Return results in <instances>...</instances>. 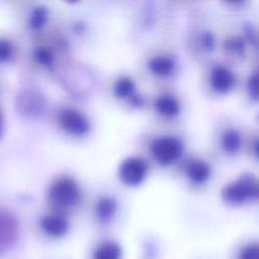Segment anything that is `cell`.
Here are the masks:
<instances>
[{"label":"cell","instance_id":"6","mask_svg":"<svg viewBox=\"0 0 259 259\" xmlns=\"http://www.w3.org/2000/svg\"><path fill=\"white\" fill-rule=\"evenodd\" d=\"M15 107L21 115L35 116L42 112L45 100L38 92L30 89H24L16 96Z\"/></svg>","mask_w":259,"mask_h":259},{"label":"cell","instance_id":"21","mask_svg":"<svg viewBox=\"0 0 259 259\" xmlns=\"http://www.w3.org/2000/svg\"><path fill=\"white\" fill-rule=\"evenodd\" d=\"M238 259H259V247L256 243L245 245L238 253Z\"/></svg>","mask_w":259,"mask_h":259},{"label":"cell","instance_id":"1","mask_svg":"<svg viewBox=\"0 0 259 259\" xmlns=\"http://www.w3.org/2000/svg\"><path fill=\"white\" fill-rule=\"evenodd\" d=\"M258 181L250 173L243 174L237 181L227 184L222 190V197L225 202L231 205H240L246 200L258 198Z\"/></svg>","mask_w":259,"mask_h":259},{"label":"cell","instance_id":"10","mask_svg":"<svg viewBox=\"0 0 259 259\" xmlns=\"http://www.w3.org/2000/svg\"><path fill=\"white\" fill-rule=\"evenodd\" d=\"M150 71L161 77H167L172 74L175 69V63L172 58L167 56H156L149 62Z\"/></svg>","mask_w":259,"mask_h":259},{"label":"cell","instance_id":"13","mask_svg":"<svg viewBox=\"0 0 259 259\" xmlns=\"http://www.w3.org/2000/svg\"><path fill=\"white\" fill-rule=\"evenodd\" d=\"M121 248L120 246L112 241L104 242L99 245L92 256V259H120Z\"/></svg>","mask_w":259,"mask_h":259},{"label":"cell","instance_id":"18","mask_svg":"<svg viewBox=\"0 0 259 259\" xmlns=\"http://www.w3.org/2000/svg\"><path fill=\"white\" fill-rule=\"evenodd\" d=\"M33 57L38 64L45 67H50L54 63V54L48 48H36L33 52Z\"/></svg>","mask_w":259,"mask_h":259},{"label":"cell","instance_id":"11","mask_svg":"<svg viewBox=\"0 0 259 259\" xmlns=\"http://www.w3.org/2000/svg\"><path fill=\"white\" fill-rule=\"evenodd\" d=\"M115 211H116V202L113 198L109 196H104L100 198L95 205L96 217L102 223L109 222L115 214Z\"/></svg>","mask_w":259,"mask_h":259},{"label":"cell","instance_id":"5","mask_svg":"<svg viewBox=\"0 0 259 259\" xmlns=\"http://www.w3.org/2000/svg\"><path fill=\"white\" fill-rule=\"evenodd\" d=\"M147 163L137 157H131L124 160L118 170L120 180L131 186L140 184L147 176Z\"/></svg>","mask_w":259,"mask_h":259},{"label":"cell","instance_id":"2","mask_svg":"<svg viewBox=\"0 0 259 259\" xmlns=\"http://www.w3.org/2000/svg\"><path fill=\"white\" fill-rule=\"evenodd\" d=\"M50 201L59 207H69L77 203L80 191L76 181L70 177L56 179L49 188Z\"/></svg>","mask_w":259,"mask_h":259},{"label":"cell","instance_id":"14","mask_svg":"<svg viewBox=\"0 0 259 259\" xmlns=\"http://www.w3.org/2000/svg\"><path fill=\"white\" fill-rule=\"evenodd\" d=\"M188 177L194 183H202L208 179L210 174L209 166L200 160H195L190 163L188 170Z\"/></svg>","mask_w":259,"mask_h":259},{"label":"cell","instance_id":"19","mask_svg":"<svg viewBox=\"0 0 259 259\" xmlns=\"http://www.w3.org/2000/svg\"><path fill=\"white\" fill-rule=\"evenodd\" d=\"M14 55L13 45L6 38H0V64H6L11 61Z\"/></svg>","mask_w":259,"mask_h":259},{"label":"cell","instance_id":"3","mask_svg":"<svg viewBox=\"0 0 259 259\" xmlns=\"http://www.w3.org/2000/svg\"><path fill=\"white\" fill-rule=\"evenodd\" d=\"M183 151L181 141L175 137L165 136L156 139L151 146V153L161 165H169L176 161Z\"/></svg>","mask_w":259,"mask_h":259},{"label":"cell","instance_id":"23","mask_svg":"<svg viewBox=\"0 0 259 259\" xmlns=\"http://www.w3.org/2000/svg\"><path fill=\"white\" fill-rule=\"evenodd\" d=\"M202 42L206 50H212L214 46V38L210 32H205L202 36Z\"/></svg>","mask_w":259,"mask_h":259},{"label":"cell","instance_id":"22","mask_svg":"<svg viewBox=\"0 0 259 259\" xmlns=\"http://www.w3.org/2000/svg\"><path fill=\"white\" fill-rule=\"evenodd\" d=\"M247 88L249 91L250 96L254 99H258V74L257 72H254L248 79L247 82Z\"/></svg>","mask_w":259,"mask_h":259},{"label":"cell","instance_id":"12","mask_svg":"<svg viewBox=\"0 0 259 259\" xmlns=\"http://www.w3.org/2000/svg\"><path fill=\"white\" fill-rule=\"evenodd\" d=\"M157 111L165 116H175L180 111V104L171 95H162L156 100Z\"/></svg>","mask_w":259,"mask_h":259},{"label":"cell","instance_id":"8","mask_svg":"<svg viewBox=\"0 0 259 259\" xmlns=\"http://www.w3.org/2000/svg\"><path fill=\"white\" fill-rule=\"evenodd\" d=\"M40 228L50 237L60 238L63 237L68 229V221L59 214H48L40 220Z\"/></svg>","mask_w":259,"mask_h":259},{"label":"cell","instance_id":"15","mask_svg":"<svg viewBox=\"0 0 259 259\" xmlns=\"http://www.w3.org/2000/svg\"><path fill=\"white\" fill-rule=\"evenodd\" d=\"M135 83L128 77L119 78L114 85V94L117 98H130L135 92Z\"/></svg>","mask_w":259,"mask_h":259},{"label":"cell","instance_id":"4","mask_svg":"<svg viewBox=\"0 0 259 259\" xmlns=\"http://www.w3.org/2000/svg\"><path fill=\"white\" fill-rule=\"evenodd\" d=\"M18 238V223L8 210L0 209V256L14 246Z\"/></svg>","mask_w":259,"mask_h":259},{"label":"cell","instance_id":"16","mask_svg":"<svg viewBox=\"0 0 259 259\" xmlns=\"http://www.w3.org/2000/svg\"><path fill=\"white\" fill-rule=\"evenodd\" d=\"M240 146H241V137L236 131L230 130L224 134L222 138V147L225 152L234 154L240 149Z\"/></svg>","mask_w":259,"mask_h":259},{"label":"cell","instance_id":"20","mask_svg":"<svg viewBox=\"0 0 259 259\" xmlns=\"http://www.w3.org/2000/svg\"><path fill=\"white\" fill-rule=\"evenodd\" d=\"M225 49L235 55H241L244 52L245 42L240 36H233L225 41Z\"/></svg>","mask_w":259,"mask_h":259},{"label":"cell","instance_id":"24","mask_svg":"<svg viewBox=\"0 0 259 259\" xmlns=\"http://www.w3.org/2000/svg\"><path fill=\"white\" fill-rule=\"evenodd\" d=\"M3 135V115L2 112L0 111V139L2 138Z\"/></svg>","mask_w":259,"mask_h":259},{"label":"cell","instance_id":"7","mask_svg":"<svg viewBox=\"0 0 259 259\" xmlns=\"http://www.w3.org/2000/svg\"><path fill=\"white\" fill-rule=\"evenodd\" d=\"M59 120L62 127L72 135L82 136L90 130L88 118L83 113L72 108L63 109L60 113Z\"/></svg>","mask_w":259,"mask_h":259},{"label":"cell","instance_id":"9","mask_svg":"<svg viewBox=\"0 0 259 259\" xmlns=\"http://www.w3.org/2000/svg\"><path fill=\"white\" fill-rule=\"evenodd\" d=\"M235 78L233 73L224 66H217L210 74V84L214 91L219 93L228 92L234 85Z\"/></svg>","mask_w":259,"mask_h":259},{"label":"cell","instance_id":"17","mask_svg":"<svg viewBox=\"0 0 259 259\" xmlns=\"http://www.w3.org/2000/svg\"><path fill=\"white\" fill-rule=\"evenodd\" d=\"M48 15H49L48 9L45 6L35 7L29 15V20H28L29 26L32 29L41 28L48 20Z\"/></svg>","mask_w":259,"mask_h":259}]
</instances>
